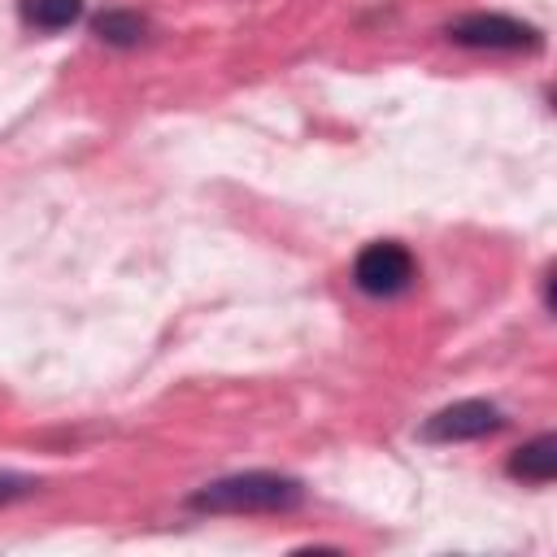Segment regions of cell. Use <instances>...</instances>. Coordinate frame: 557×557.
Listing matches in <instances>:
<instances>
[{
	"label": "cell",
	"instance_id": "1",
	"mask_svg": "<svg viewBox=\"0 0 557 557\" xmlns=\"http://www.w3.org/2000/svg\"><path fill=\"white\" fill-rule=\"evenodd\" d=\"M305 500L300 479L274 474V470H244L213 479L187 496L196 513H287Z\"/></svg>",
	"mask_w": 557,
	"mask_h": 557
},
{
	"label": "cell",
	"instance_id": "2",
	"mask_svg": "<svg viewBox=\"0 0 557 557\" xmlns=\"http://www.w3.org/2000/svg\"><path fill=\"white\" fill-rule=\"evenodd\" d=\"M444 35L461 48H487V52H535L544 35L531 22H518L509 13H466L444 26Z\"/></svg>",
	"mask_w": 557,
	"mask_h": 557
},
{
	"label": "cell",
	"instance_id": "3",
	"mask_svg": "<svg viewBox=\"0 0 557 557\" xmlns=\"http://www.w3.org/2000/svg\"><path fill=\"white\" fill-rule=\"evenodd\" d=\"M413 274H418V265H413L409 248L396 244V239H374L352 261V283L366 296H379V300H392V296L409 292L413 287Z\"/></svg>",
	"mask_w": 557,
	"mask_h": 557
},
{
	"label": "cell",
	"instance_id": "4",
	"mask_svg": "<svg viewBox=\"0 0 557 557\" xmlns=\"http://www.w3.org/2000/svg\"><path fill=\"white\" fill-rule=\"evenodd\" d=\"M500 426H505V413L492 400H457V405H444L440 413H431L418 435L426 444H457V440H483Z\"/></svg>",
	"mask_w": 557,
	"mask_h": 557
},
{
	"label": "cell",
	"instance_id": "5",
	"mask_svg": "<svg viewBox=\"0 0 557 557\" xmlns=\"http://www.w3.org/2000/svg\"><path fill=\"white\" fill-rule=\"evenodd\" d=\"M509 474L522 483H553L557 474V435H535L509 453Z\"/></svg>",
	"mask_w": 557,
	"mask_h": 557
},
{
	"label": "cell",
	"instance_id": "6",
	"mask_svg": "<svg viewBox=\"0 0 557 557\" xmlns=\"http://www.w3.org/2000/svg\"><path fill=\"white\" fill-rule=\"evenodd\" d=\"M22 22L35 30H65L83 17V0H22Z\"/></svg>",
	"mask_w": 557,
	"mask_h": 557
},
{
	"label": "cell",
	"instance_id": "7",
	"mask_svg": "<svg viewBox=\"0 0 557 557\" xmlns=\"http://www.w3.org/2000/svg\"><path fill=\"white\" fill-rule=\"evenodd\" d=\"M91 26H96V35H100L104 44H113V48H135V44L148 35V22H144L139 13H131V9H104Z\"/></svg>",
	"mask_w": 557,
	"mask_h": 557
},
{
	"label": "cell",
	"instance_id": "8",
	"mask_svg": "<svg viewBox=\"0 0 557 557\" xmlns=\"http://www.w3.org/2000/svg\"><path fill=\"white\" fill-rule=\"evenodd\" d=\"M39 483L30 474H13V470H0V505H13L22 496H30Z\"/></svg>",
	"mask_w": 557,
	"mask_h": 557
}]
</instances>
